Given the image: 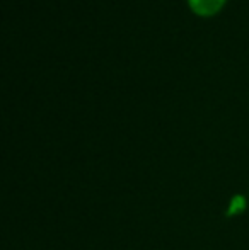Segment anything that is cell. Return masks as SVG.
Returning <instances> with one entry per match:
<instances>
[{
	"instance_id": "6da1fadb",
	"label": "cell",
	"mask_w": 249,
	"mask_h": 250,
	"mask_svg": "<svg viewBox=\"0 0 249 250\" xmlns=\"http://www.w3.org/2000/svg\"><path fill=\"white\" fill-rule=\"evenodd\" d=\"M193 10L198 14H212L222 5L224 0H188Z\"/></svg>"
},
{
	"instance_id": "7a4b0ae2",
	"label": "cell",
	"mask_w": 249,
	"mask_h": 250,
	"mask_svg": "<svg viewBox=\"0 0 249 250\" xmlns=\"http://www.w3.org/2000/svg\"><path fill=\"white\" fill-rule=\"evenodd\" d=\"M246 208V201H244L243 196H236L230 203V208H229V214H237Z\"/></svg>"
}]
</instances>
